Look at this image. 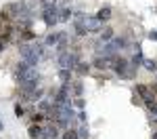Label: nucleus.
I'll list each match as a JSON object with an SVG mask.
<instances>
[{"instance_id":"a211bd4d","label":"nucleus","mask_w":157,"mask_h":139,"mask_svg":"<svg viewBox=\"0 0 157 139\" xmlns=\"http://www.w3.org/2000/svg\"><path fill=\"white\" fill-rule=\"evenodd\" d=\"M109 42H111V44H113V47H115L117 51L124 49V47L128 44V40H126V38H113V40H109Z\"/></svg>"},{"instance_id":"72a5a7b5","label":"nucleus","mask_w":157,"mask_h":139,"mask_svg":"<svg viewBox=\"0 0 157 139\" xmlns=\"http://www.w3.org/2000/svg\"><path fill=\"white\" fill-rule=\"evenodd\" d=\"M40 2H44V4H48V2H52V0H40Z\"/></svg>"},{"instance_id":"9b49d317","label":"nucleus","mask_w":157,"mask_h":139,"mask_svg":"<svg viewBox=\"0 0 157 139\" xmlns=\"http://www.w3.org/2000/svg\"><path fill=\"white\" fill-rule=\"evenodd\" d=\"M117 76H120V78H128V80H132L134 76H136V70H134V67H126V70L117 72Z\"/></svg>"},{"instance_id":"1a4fd4ad","label":"nucleus","mask_w":157,"mask_h":139,"mask_svg":"<svg viewBox=\"0 0 157 139\" xmlns=\"http://www.w3.org/2000/svg\"><path fill=\"white\" fill-rule=\"evenodd\" d=\"M38 88V80H29V82H21V93H23L25 99L32 97V93Z\"/></svg>"},{"instance_id":"ddd939ff","label":"nucleus","mask_w":157,"mask_h":139,"mask_svg":"<svg viewBox=\"0 0 157 139\" xmlns=\"http://www.w3.org/2000/svg\"><path fill=\"white\" fill-rule=\"evenodd\" d=\"M136 91H138V95H140V97H145V101L153 99V93H151V91H149V88H147L145 84H140V87L136 88Z\"/></svg>"},{"instance_id":"f3484780","label":"nucleus","mask_w":157,"mask_h":139,"mask_svg":"<svg viewBox=\"0 0 157 139\" xmlns=\"http://www.w3.org/2000/svg\"><path fill=\"white\" fill-rule=\"evenodd\" d=\"M71 91H73V95H75V97H82V95H84V84H82V82H73Z\"/></svg>"},{"instance_id":"2eb2a0df","label":"nucleus","mask_w":157,"mask_h":139,"mask_svg":"<svg viewBox=\"0 0 157 139\" xmlns=\"http://www.w3.org/2000/svg\"><path fill=\"white\" fill-rule=\"evenodd\" d=\"M71 15V9H59V21H69Z\"/></svg>"},{"instance_id":"412c9836","label":"nucleus","mask_w":157,"mask_h":139,"mask_svg":"<svg viewBox=\"0 0 157 139\" xmlns=\"http://www.w3.org/2000/svg\"><path fill=\"white\" fill-rule=\"evenodd\" d=\"M101 40H103V42H109V40H113V30H111V27L103 30V34H101Z\"/></svg>"},{"instance_id":"c85d7f7f","label":"nucleus","mask_w":157,"mask_h":139,"mask_svg":"<svg viewBox=\"0 0 157 139\" xmlns=\"http://www.w3.org/2000/svg\"><path fill=\"white\" fill-rule=\"evenodd\" d=\"M21 38H25V40H32V38H34V32H29V30H23V32H21Z\"/></svg>"},{"instance_id":"39448f33","label":"nucleus","mask_w":157,"mask_h":139,"mask_svg":"<svg viewBox=\"0 0 157 139\" xmlns=\"http://www.w3.org/2000/svg\"><path fill=\"white\" fill-rule=\"evenodd\" d=\"M9 13L13 15V19H17V21L29 19V9H27V4H23V2H13L11 6H9Z\"/></svg>"},{"instance_id":"4c0bfd02","label":"nucleus","mask_w":157,"mask_h":139,"mask_svg":"<svg viewBox=\"0 0 157 139\" xmlns=\"http://www.w3.org/2000/svg\"><path fill=\"white\" fill-rule=\"evenodd\" d=\"M153 139H157V133H155V135H153Z\"/></svg>"},{"instance_id":"6ab92c4d","label":"nucleus","mask_w":157,"mask_h":139,"mask_svg":"<svg viewBox=\"0 0 157 139\" xmlns=\"http://www.w3.org/2000/svg\"><path fill=\"white\" fill-rule=\"evenodd\" d=\"M143 67L149 70V72H157V63L153 59H143Z\"/></svg>"},{"instance_id":"f704fd0d","label":"nucleus","mask_w":157,"mask_h":139,"mask_svg":"<svg viewBox=\"0 0 157 139\" xmlns=\"http://www.w3.org/2000/svg\"><path fill=\"white\" fill-rule=\"evenodd\" d=\"M2 129H4V125H2V118H0V131H2Z\"/></svg>"},{"instance_id":"f03ea898","label":"nucleus","mask_w":157,"mask_h":139,"mask_svg":"<svg viewBox=\"0 0 157 139\" xmlns=\"http://www.w3.org/2000/svg\"><path fill=\"white\" fill-rule=\"evenodd\" d=\"M42 17H44V23L46 25H55L59 21V4H57V0H52L48 4H44V9H42Z\"/></svg>"},{"instance_id":"0eeeda50","label":"nucleus","mask_w":157,"mask_h":139,"mask_svg":"<svg viewBox=\"0 0 157 139\" xmlns=\"http://www.w3.org/2000/svg\"><path fill=\"white\" fill-rule=\"evenodd\" d=\"M19 53H21V59H23L27 65H32V67H36V63L40 61V57H38L36 51H34V47H27V44H23Z\"/></svg>"},{"instance_id":"a878e982","label":"nucleus","mask_w":157,"mask_h":139,"mask_svg":"<svg viewBox=\"0 0 157 139\" xmlns=\"http://www.w3.org/2000/svg\"><path fill=\"white\" fill-rule=\"evenodd\" d=\"M88 135H90V133H88V129H86V126H82V129L78 131V137H80V139H88Z\"/></svg>"},{"instance_id":"e433bc0d","label":"nucleus","mask_w":157,"mask_h":139,"mask_svg":"<svg viewBox=\"0 0 157 139\" xmlns=\"http://www.w3.org/2000/svg\"><path fill=\"white\" fill-rule=\"evenodd\" d=\"M0 53H2V40H0Z\"/></svg>"},{"instance_id":"7c9ffc66","label":"nucleus","mask_w":157,"mask_h":139,"mask_svg":"<svg viewBox=\"0 0 157 139\" xmlns=\"http://www.w3.org/2000/svg\"><path fill=\"white\" fill-rule=\"evenodd\" d=\"M149 38H151V40H157V30H151V32H149Z\"/></svg>"},{"instance_id":"5701e85b","label":"nucleus","mask_w":157,"mask_h":139,"mask_svg":"<svg viewBox=\"0 0 157 139\" xmlns=\"http://www.w3.org/2000/svg\"><path fill=\"white\" fill-rule=\"evenodd\" d=\"M40 110H42V112H50V110H52V103H50V101H40Z\"/></svg>"},{"instance_id":"dca6fc26","label":"nucleus","mask_w":157,"mask_h":139,"mask_svg":"<svg viewBox=\"0 0 157 139\" xmlns=\"http://www.w3.org/2000/svg\"><path fill=\"white\" fill-rule=\"evenodd\" d=\"M97 17L101 19V21H107L109 17H111V9H109V6H103V9L97 13Z\"/></svg>"},{"instance_id":"473e14b6","label":"nucleus","mask_w":157,"mask_h":139,"mask_svg":"<svg viewBox=\"0 0 157 139\" xmlns=\"http://www.w3.org/2000/svg\"><path fill=\"white\" fill-rule=\"evenodd\" d=\"M78 118H80L82 122H86V114H84V112H80V114H78Z\"/></svg>"},{"instance_id":"20e7f679","label":"nucleus","mask_w":157,"mask_h":139,"mask_svg":"<svg viewBox=\"0 0 157 139\" xmlns=\"http://www.w3.org/2000/svg\"><path fill=\"white\" fill-rule=\"evenodd\" d=\"M57 61H59L61 67H67V70H75V65L80 63V57H78L75 53H65V51H61L59 57H57Z\"/></svg>"},{"instance_id":"4be33fe9","label":"nucleus","mask_w":157,"mask_h":139,"mask_svg":"<svg viewBox=\"0 0 157 139\" xmlns=\"http://www.w3.org/2000/svg\"><path fill=\"white\" fill-rule=\"evenodd\" d=\"M42 95H44V88H42V87H38L36 91L32 93V97H29V99H32V101H38L40 97H42Z\"/></svg>"},{"instance_id":"9d476101","label":"nucleus","mask_w":157,"mask_h":139,"mask_svg":"<svg viewBox=\"0 0 157 139\" xmlns=\"http://www.w3.org/2000/svg\"><path fill=\"white\" fill-rule=\"evenodd\" d=\"M40 139H57V126H44Z\"/></svg>"},{"instance_id":"b1692460","label":"nucleus","mask_w":157,"mask_h":139,"mask_svg":"<svg viewBox=\"0 0 157 139\" xmlns=\"http://www.w3.org/2000/svg\"><path fill=\"white\" fill-rule=\"evenodd\" d=\"M143 59H145V57H143L140 53H134V57H132V63H134V65H143Z\"/></svg>"},{"instance_id":"6e6552de","label":"nucleus","mask_w":157,"mask_h":139,"mask_svg":"<svg viewBox=\"0 0 157 139\" xmlns=\"http://www.w3.org/2000/svg\"><path fill=\"white\" fill-rule=\"evenodd\" d=\"M97 53L101 55V57H113V55L117 53V49H115L111 42H98L97 44Z\"/></svg>"},{"instance_id":"c756f323","label":"nucleus","mask_w":157,"mask_h":139,"mask_svg":"<svg viewBox=\"0 0 157 139\" xmlns=\"http://www.w3.org/2000/svg\"><path fill=\"white\" fill-rule=\"evenodd\" d=\"M32 120H34V125H38V122H40V120H44V116H42V114H36V116H34V118H32Z\"/></svg>"},{"instance_id":"f257e3e1","label":"nucleus","mask_w":157,"mask_h":139,"mask_svg":"<svg viewBox=\"0 0 157 139\" xmlns=\"http://www.w3.org/2000/svg\"><path fill=\"white\" fill-rule=\"evenodd\" d=\"M15 76H17V80L19 82H29V80H38V72L36 67H32V65H27L25 61H21L17 67H15Z\"/></svg>"},{"instance_id":"393cba45","label":"nucleus","mask_w":157,"mask_h":139,"mask_svg":"<svg viewBox=\"0 0 157 139\" xmlns=\"http://www.w3.org/2000/svg\"><path fill=\"white\" fill-rule=\"evenodd\" d=\"M34 51L38 53V57H42V55H44V44H40V42H36V44H34Z\"/></svg>"},{"instance_id":"aec40b11","label":"nucleus","mask_w":157,"mask_h":139,"mask_svg":"<svg viewBox=\"0 0 157 139\" xmlns=\"http://www.w3.org/2000/svg\"><path fill=\"white\" fill-rule=\"evenodd\" d=\"M88 70H90L88 63H78V65H75V72H78L80 76H86V74H88Z\"/></svg>"},{"instance_id":"2f4dec72","label":"nucleus","mask_w":157,"mask_h":139,"mask_svg":"<svg viewBox=\"0 0 157 139\" xmlns=\"http://www.w3.org/2000/svg\"><path fill=\"white\" fill-rule=\"evenodd\" d=\"M15 114H17V116H21V114H23V108H21V105H17V108H15Z\"/></svg>"},{"instance_id":"f8f14e48","label":"nucleus","mask_w":157,"mask_h":139,"mask_svg":"<svg viewBox=\"0 0 157 139\" xmlns=\"http://www.w3.org/2000/svg\"><path fill=\"white\" fill-rule=\"evenodd\" d=\"M69 78H71V70H67V67H61L59 70V80L65 84V82H69Z\"/></svg>"},{"instance_id":"c9c22d12","label":"nucleus","mask_w":157,"mask_h":139,"mask_svg":"<svg viewBox=\"0 0 157 139\" xmlns=\"http://www.w3.org/2000/svg\"><path fill=\"white\" fill-rule=\"evenodd\" d=\"M151 114H153V116H155V118H157V110H155V112H151Z\"/></svg>"},{"instance_id":"7ed1b4c3","label":"nucleus","mask_w":157,"mask_h":139,"mask_svg":"<svg viewBox=\"0 0 157 139\" xmlns=\"http://www.w3.org/2000/svg\"><path fill=\"white\" fill-rule=\"evenodd\" d=\"M67 44V34L59 32V34H48L44 38V47H55L57 51H63V47Z\"/></svg>"},{"instance_id":"bb28decb","label":"nucleus","mask_w":157,"mask_h":139,"mask_svg":"<svg viewBox=\"0 0 157 139\" xmlns=\"http://www.w3.org/2000/svg\"><path fill=\"white\" fill-rule=\"evenodd\" d=\"M63 139H80V137H78V131H67Z\"/></svg>"},{"instance_id":"4468645a","label":"nucleus","mask_w":157,"mask_h":139,"mask_svg":"<svg viewBox=\"0 0 157 139\" xmlns=\"http://www.w3.org/2000/svg\"><path fill=\"white\" fill-rule=\"evenodd\" d=\"M29 137L32 139H40V135H42V126H38V125H34V126H29Z\"/></svg>"},{"instance_id":"423d86ee","label":"nucleus","mask_w":157,"mask_h":139,"mask_svg":"<svg viewBox=\"0 0 157 139\" xmlns=\"http://www.w3.org/2000/svg\"><path fill=\"white\" fill-rule=\"evenodd\" d=\"M75 23H80L86 32L90 34V32H98V30H101V25H103V21L94 15V17H80V19H75Z\"/></svg>"},{"instance_id":"cd10ccee","label":"nucleus","mask_w":157,"mask_h":139,"mask_svg":"<svg viewBox=\"0 0 157 139\" xmlns=\"http://www.w3.org/2000/svg\"><path fill=\"white\" fill-rule=\"evenodd\" d=\"M71 105H75V108H80V110H84V105H86V103H84V99H80V97H78L75 101H71Z\"/></svg>"}]
</instances>
